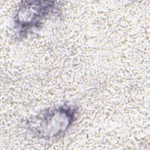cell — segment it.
Listing matches in <instances>:
<instances>
[{"label": "cell", "instance_id": "6da1fadb", "mask_svg": "<svg viewBox=\"0 0 150 150\" xmlns=\"http://www.w3.org/2000/svg\"><path fill=\"white\" fill-rule=\"evenodd\" d=\"M79 107L63 104L42 111L26 122L31 134L39 139H50L63 137L76 121Z\"/></svg>", "mask_w": 150, "mask_h": 150}, {"label": "cell", "instance_id": "7a4b0ae2", "mask_svg": "<svg viewBox=\"0 0 150 150\" xmlns=\"http://www.w3.org/2000/svg\"><path fill=\"white\" fill-rule=\"evenodd\" d=\"M61 4L56 1H25L19 4L13 17L15 38H26L32 31L40 28L52 15L60 14Z\"/></svg>", "mask_w": 150, "mask_h": 150}]
</instances>
